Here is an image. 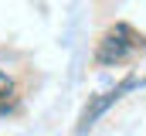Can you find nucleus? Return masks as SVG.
Here are the masks:
<instances>
[{
  "label": "nucleus",
  "instance_id": "obj_2",
  "mask_svg": "<svg viewBox=\"0 0 146 136\" xmlns=\"http://www.w3.org/2000/svg\"><path fill=\"white\" fill-rule=\"evenodd\" d=\"M129 85H133V82H122L119 89H112V92H106V95H102V99L95 102L92 109H85V116H82V129H85V126H92V119H95L99 112H106V109H109V105H112V102H115V99H119V95H122V92H126Z\"/></svg>",
  "mask_w": 146,
  "mask_h": 136
},
{
  "label": "nucleus",
  "instance_id": "obj_1",
  "mask_svg": "<svg viewBox=\"0 0 146 136\" xmlns=\"http://www.w3.org/2000/svg\"><path fill=\"white\" fill-rule=\"evenodd\" d=\"M146 48V37L133 24H112L109 31L99 37V48H95V61L99 65H122L129 61L136 51Z\"/></svg>",
  "mask_w": 146,
  "mask_h": 136
},
{
  "label": "nucleus",
  "instance_id": "obj_3",
  "mask_svg": "<svg viewBox=\"0 0 146 136\" xmlns=\"http://www.w3.org/2000/svg\"><path fill=\"white\" fill-rule=\"evenodd\" d=\"M14 109V78L7 71H0V116Z\"/></svg>",
  "mask_w": 146,
  "mask_h": 136
}]
</instances>
